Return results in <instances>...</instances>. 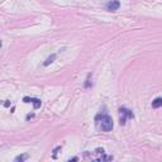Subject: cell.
I'll return each instance as SVG.
<instances>
[{
	"label": "cell",
	"mask_w": 162,
	"mask_h": 162,
	"mask_svg": "<svg viewBox=\"0 0 162 162\" xmlns=\"http://www.w3.org/2000/svg\"><path fill=\"white\" fill-rule=\"evenodd\" d=\"M25 160H28V154H21V156H17V157L14 158L15 162H23V161H25Z\"/></svg>",
	"instance_id": "9"
},
{
	"label": "cell",
	"mask_w": 162,
	"mask_h": 162,
	"mask_svg": "<svg viewBox=\"0 0 162 162\" xmlns=\"http://www.w3.org/2000/svg\"><path fill=\"white\" fill-rule=\"evenodd\" d=\"M56 57H57V55H56V53H53V55H51V56H49V57L47 58V60H46V61H44V62H43V66H44V67H47V66H49V65H51V63H52V62H53V61L56 60Z\"/></svg>",
	"instance_id": "6"
},
{
	"label": "cell",
	"mask_w": 162,
	"mask_h": 162,
	"mask_svg": "<svg viewBox=\"0 0 162 162\" xmlns=\"http://www.w3.org/2000/svg\"><path fill=\"white\" fill-rule=\"evenodd\" d=\"M119 6H120V3L118 2V0H112V2L106 3V9L109 11H116L119 9Z\"/></svg>",
	"instance_id": "5"
},
{
	"label": "cell",
	"mask_w": 162,
	"mask_h": 162,
	"mask_svg": "<svg viewBox=\"0 0 162 162\" xmlns=\"http://www.w3.org/2000/svg\"><path fill=\"white\" fill-rule=\"evenodd\" d=\"M91 74H89L87 75V77H86V80H85V85H84V86H85V89H90V87H91L93 86V82H91Z\"/></svg>",
	"instance_id": "8"
},
{
	"label": "cell",
	"mask_w": 162,
	"mask_h": 162,
	"mask_svg": "<svg viewBox=\"0 0 162 162\" xmlns=\"http://www.w3.org/2000/svg\"><path fill=\"white\" fill-rule=\"evenodd\" d=\"M95 122L103 132H112V129L114 127V123L112 116L108 114H98L95 116Z\"/></svg>",
	"instance_id": "1"
},
{
	"label": "cell",
	"mask_w": 162,
	"mask_h": 162,
	"mask_svg": "<svg viewBox=\"0 0 162 162\" xmlns=\"http://www.w3.org/2000/svg\"><path fill=\"white\" fill-rule=\"evenodd\" d=\"M134 119V114L133 112H131V110H128L127 108L124 106H122L119 109V123H120V125H124L125 123H127V119Z\"/></svg>",
	"instance_id": "3"
},
{
	"label": "cell",
	"mask_w": 162,
	"mask_h": 162,
	"mask_svg": "<svg viewBox=\"0 0 162 162\" xmlns=\"http://www.w3.org/2000/svg\"><path fill=\"white\" fill-rule=\"evenodd\" d=\"M33 116H34V114H28L27 115V119H30V118H33Z\"/></svg>",
	"instance_id": "11"
},
{
	"label": "cell",
	"mask_w": 162,
	"mask_h": 162,
	"mask_svg": "<svg viewBox=\"0 0 162 162\" xmlns=\"http://www.w3.org/2000/svg\"><path fill=\"white\" fill-rule=\"evenodd\" d=\"M162 106V98H156L152 101V108L153 109H158Z\"/></svg>",
	"instance_id": "7"
},
{
	"label": "cell",
	"mask_w": 162,
	"mask_h": 162,
	"mask_svg": "<svg viewBox=\"0 0 162 162\" xmlns=\"http://www.w3.org/2000/svg\"><path fill=\"white\" fill-rule=\"evenodd\" d=\"M84 157L90 158V160H96V161H112L113 160V156H106L105 151L103 150V148H96L94 153L85 152L84 153Z\"/></svg>",
	"instance_id": "2"
},
{
	"label": "cell",
	"mask_w": 162,
	"mask_h": 162,
	"mask_svg": "<svg viewBox=\"0 0 162 162\" xmlns=\"http://www.w3.org/2000/svg\"><path fill=\"white\" fill-rule=\"evenodd\" d=\"M77 160H79V157H74V158H70L68 161H77Z\"/></svg>",
	"instance_id": "12"
},
{
	"label": "cell",
	"mask_w": 162,
	"mask_h": 162,
	"mask_svg": "<svg viewBox=\"0 0 162 162\" xmlns=\"http://www.w3.org/2000/svg\"><path fill=\"white\" fill-rule=\"evenodd\" d=\"M61 148H62L61 146H58L57 148H55V150H53V158H56V153H57L58 151H60V150H61Z\"/></svg>",
	"instance_id": "10"
},
{
	"label": "cell",
	"mask_w": 162,
	"mask_h": 162,
	"mask_svg": "<svg viewBox=\"0 0 162 162\" xmlns=\"http://www.w3.org/2000/svg\"><path fill=\"white\" fill-rule=\"evenodd\" d=\"M23 101L24 103H32L33 106H34V109H40L41 105H42V101L40 99H37V98H29V96H24Z\"/></svg>",
	"instance_id": "4"
}]
</instances>
